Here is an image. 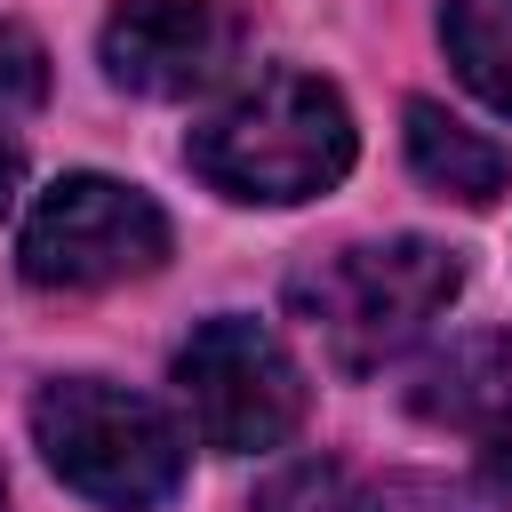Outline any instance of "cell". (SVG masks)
Returning <instances> with one entry per match:
<instances>
[{
  "mask_svg": "<svg viewBox=\"0 0 512 512\" xmlns=\"http://www.w3.org/2000/svg\"><path fill=\"white\" fill-rule=\"evenodd\" d=\"M184 160L224 192V200H264V208H288V200H312L328 192L344 168H352V112L328 80L312 72H264L248 80L232 104H216Z\"/></svg>",
  "mask_w": 512,
  "mask_h": 512,
  "instance_id": "1",
  "label": "cell"
},
{
  "mask_svg": "<svg viewBox=\"0 0 512 512\" xmlns=\"http://www.w3.org/2000/svg\"><path fill=\"white\" fill-rule=\"evenodd\" d=\"M456 288H464V264L440 240L392 232V240H352L312 272H296L288 304L344 376H376L456 304Z\"/></svg>",
  "mask_w": 512,
  "mask_h": 512,
  "instance_id": "2",
  "label": "cell"
},
{
  "mask_svg": "<svg viewBox=\"0 0 512 512\" xmlns=\"http://www.w3.org/2000/svg\"><path fill=\"white\" fill-rule=\"evenodd\" d=\"M32 440L64 488L112 512H152L184 480V432L168 424L160 400L104 384V376H64L32 400Z\"/></svg>",
  "mask_w": 512,
  "mask_h": 512,
  "instance_id": "3",
  "label": "cell"
},
{
  "mask_svg": "<svg viewBox=\"0 0 512 512\" xmlns=\"http://www.w3.org/2000/svg\"><path fill=\"white\" fill-rule=\"evenodd\" d=\"M176 392L192 408V432L216 456L280 448L304 424V376H296V360L280 352L272 328H256L240 312L192 328V344L176 352Z\"/></svg>",
  "mask_w": 512,
  "mask_h": 512,
  "instance_id": "4",
  "label": "cell"
},
{
  "mask_svg": "<svg viewBox=\"0 0 512 512\" xmlns=\"http://www.w3.org/2000/svg\"><path fill=\"white\" fill-rule=\"evenodd\" d=\"M168 256V216L120 176H56L16 240L32 288H112Z\"/></svg>",
  "mask_w": 512,
  "mask_h": 512,
  "instance_id": "5",
  "label": "cell"
},
{
  "mask_svg": "<svg viewBox=\"0 0 512 512\" xmlns=\"http://www.w3.org/2000/svg\"><path fill=\"white\" fill-rule=\"evenodd\" d=\"M240 40L232 0H120L104 16V72L136 96H192L240 64Z\"/></svg>",
  "mask_w": 512,
  "mask_h": 512,
  "instance_id": "6",
  "label": "cell"
},
{
  "mask_svg": "<svg viewBox=\"0 0 512 512\" xmlns=\"http://www.w3.org/2000/svg\"><path fill=\"white\" fill-rule=\"evenodd\" d=\"M408 168L432 184V192H448V200H464V208H488L504 184H512V152L504 144H488L480 128H464L456 112H440V104H408Z\"/></svg>",
  "mask_w": 512,
  "mask_h": 512,
  "instance_id": "7",
  "label": "cell"
},
{
  "mask_svg": "<svg viewBox=\"0 0 512 512\" xmlns=\"http://www.w3.org/2000/svg\"><path fill=\"white\" fill-rule=\"evenodd\" d=\"M416 416H432V424H488V416H504L512 408V336L504 328H480V336H456L424 376H416Z\"/></svg>",
  "mask_w": 512,
  "mask_h": 512,
  "instance_id": "8",
  "label": "cell"
},
{
  "mask_svg": "<svg viewBox=\"0 0 512 512\" xmlns=\"http://www.w3.org/2000/svg\"><path fill=\"white\" fill-rule=\"evenodd\" d=\"M448 64L464 72V88L496 112H512V0H448L440 16Z\"/></svg>",
  "mask_w": 512,
  "mask_h": 512,
  "instance_id": "9",
  "label": "cell"
},
{
  "mask_svg": "<svg viewBox=\"0 0 512 512\" xmlns=\"http://www.w3.org/2000/svg\"><path fill=\"white\" fill-rule=\"evenodd\" d=\"M376 512H504V496L456 472H400L376 488Z\"/></svg>",
  "mask_w": 512,
  "mask_h": 512,
  "instance_id": "10",
  "label": "cell"
},
{
  "mask_svg": "<svg viewBox=\"0 0 512 512\" xmlns=\"http://www.w3.org/2000/svg\"><path fill=\"white\" fill-rule=\"evenodd\" d=\"M248 512H352V488H344V472H336V464L304 456V464H280V472L256 488V504H248Z\"/></svg>",
  "mask_w": 512,
  "mask_h": 512,
  "instance_id": "11",
  "label": "cell"
},
{
  "mask_svg": "<svg viewBox=\"0 0 512 512\" xmlns=\"http://www.w3.org/2000/svg\"><path fill=\"white\" fill-rule=\"evenodd\" d=\"M48 96V48L24 24H0V120H24Z\"/></svg>",
  "mask_w": 512,
  "mask_h": 512,
  "instance_id": "12",
  "label": "cell"
},
{
  "mask_svg": "<svg viewBox=\"0 0 512 512\" xmlns=\"http://www.w3.org/2000/svg\"><path fill=\"white\" fill-rule=\"evenodd\" d=\"M480 440H488V464L512 480V408H504V416H488V424H480Z\"/></svg>",
  "mask_w": 512,
  "mask_h": 512,
  "instance_id": "13",
  "label": "cell"
},
{
  "mask_svg": "<svg viewBox=\"0 0 512 512\" xmlns=\"http://www.w3.org/2000/svg\"><path fill=\"white\" fill-rule=\"evenodd\" d=\"M16 184H24V160H16V144L0 136V216H8V200H16Z\"/></svg>",
  "mask_w": 512,
  "mask_h": 512,
  "instance_id": "14",
  "label": "cell"
}]
</instances>
